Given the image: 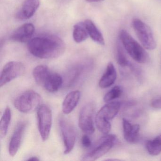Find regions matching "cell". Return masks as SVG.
Instances as JSON below:
<instances>
[{
    "label": "cell",
    "instance_id": "cell-1",
    "mask_svg": "<svg viewBox=\"0 0 161 161\" xmlns=\"http://www.w3.org/2000/svg\"><path fill=\"white\" fill-rule=\"evenodd\" d=\"M28 48L30 53L37 58L51 59L62 55L65 50L66 46L59 36L47 35L31 39L28 43Z\"/></svg>",
    "mask_w": 161,
    "mask_h": 161
},
{
    "label": "cell",
    "instance_id": "cell-2",
    "mask_svg": "<svg viewBox=\"0 0 161 161\" xmlns=\"http://www.w3.org/2000/svg\"><path fill=\"white\" fill-rule=\"evenodd\" d=\"M33 76L38 85L52 93L57 92L64 84V79L60 74L52 72L44 65L35 68Z\"/></svg>",
    "mask_w": 161,
    "mask_h": 161
},
{
    "label": "cell",
    "instance_id": "cell-3",
    "mask_svg": "<svg viewBox=\"0 0 161 161\" xmlns=\"http://www.w3.org/2000/svg\"><path fill=\"white\" fill-rule=\"evenodd\" d=\"M119 40L127 53L136 62L139 64H146L149 61V56L142 47L125 30L120 31Z\"/></svg>",
    "mask_w": 161,
    "mask_h": 161
},
{
    "label": "cell",
    "instance_id": "cell-4",
    "mask_svg": "<svg viewBox=\"0 0 161 161\" xmlns=\"http://www.w3.org/2000/svg\"><path fill=\"white\" fill-rule=\"evenodd\" d=\"M121 103L110 102L102 107L96 115L95 121L97 128L103 134H107L111 130L110 121L117 115L121 107Z\"/></svg>",
    "mask_w": 161,
    "mask_h": 161
},
{
    "label": "cell",
    "instance_id": "cell-5",
    "mask_svg": "<svg viewBox=\"0 0 161 161\" xmlns=\"http://www.w3.org/2000/svg\"><path fill=\"white\" fill-rule=\"evenodd\" d=\"M116 141L114 135L104 134L95 144L90 147L89 151L82 157L83 161H95L105 155L114 147Z\"/></svg>",
    "mask_w": 161,
    "mask_h": 161
},
{
    "label": "cell",
    "instance_id": "cell-6",
    "mask_svg": "<svg viewBox=\"0 0 161 161\" xmlns=\"http://www.w3.org/2000/svg\"><path fill=\"white\" fill-rule=\"evenodd\" d=\"M42 102V98L38 93L29 90L19 96L14 102L15 107L21 113L30 114L37 110Z\"/></svg>",
    "mask_w": 161,
    "mask_h": 161
},
{
    "label": "cell",
    "instance_id": "cell-7",
    "mask_svg": "<svg viewBox=\"0 0 161 161\" xmlns=\"http://www.w3.org/2000/svg\"><path fill=\"white\" fill-rule=\"evenodd\" d=\"M132 25L143 47L149 50L154 49L156 47V41L149 26L139 19H134Z\"/></svg>",
    "mask_w": 161,
    "mask_h": 161
},
{
    "label": "cell",
    "instance_id": "cell-8",
    "mask_svg": "<svg viewBox=\"0 0 161 161\" xmlns=\"http://www.w3.org/2000/svg\"><path fill=\"white\" fill-rule=\"evenodd\" d=\"M58 121L64 146V153L68 154L71 152L75 146L76 131L71 122L65 117L60 116Z\"/></svg>",
    "mask_w": 161,
    "mask_h": 161
},
{
    "label": "cell",
    "instance_id": "cell-9",
    "mask_svg": "<svg viewBox=\"0 0 161 161\" xmlns=\"http://www.w3.org/2000/svg\"><path fill=\"white\" fill-rule=\"evenodd\" d=\"M38 130L42 140H47L50 134L52 125V112L46 105H40L37 109Z\"/></svg>",
    "mask_w": 161,
    "mask_h": 161
},
{
    "label": "cell",
    "instance_id": "cell-10",
    "mask_svg": "<svg viewBox=\"0 0 161 161\" xmlns=\"http://www.w3.org/2000/svg\"><path fill=\"white\" fill-rule=\"evenodd\" d=\"M25 71L24 65L21 62L11 61L7 63L3 69L0 79V86L10 82L11 81L20 77Z\"/></svg>",
    "mask_w": 161,
    "mask_h": 161
},
{
    "label": "cell",
    "instance_id": "cell-11",
    "mask_svg": "<svg viewBox=\"0 0 161 161\" xmlns=\"http://www.w3.org/2000/svg\"><path fill=\"white\" fill-rule=\"evenodd\" d=\"M95 105L92 103H87L83 106L80 111L79 117V126L83 132L86 134L94 133V117Z\"/></svg>",
    "mask_w": 161,
    "mask_h": 161
},
{
    "label": "cell",
    "instance_id": "cell-12",
    "mask_svg": "<svg viewBox=\"0 0 161 161\" xmlns=\"http://www.w3.org/2000/svg\"><path fill=\"white\" fill-rule=\"evenodd\" d=\"M91 62H80L73 65L67 70L64 83L67 87H70L78 81L80 78L91 67Z\"/></svg>",
    "mask_w": 161,
    "mask_h": 161
},
{
    "label": "cell",
    "instance_id": "cell-13",
    "mask_svg": "<svg viewBox=\"0 0 161 161\" xmlns=\"http://www.w3.org/2000/svg\"><path fill=\"white\" fill-rule=\"evenodd\" d=\"M26 127V122L21 121L18 124L14 131L9 145V154L12 157L16 154L19 149Z\"/></svg>",
    "mask_w": 161,
    "mask_h": 161
},
{
    "label": "cell",
    "instance_id": "cell-14",
    "mask_svg": "<svg viewBox=\"0 0 161 161\" xmlns=\"http://www.w3.org/2000/svg\"><path fill=\"white\" fill-rule=\"evenodd\" d=\"M35 31V28L32 23H25L18 28L11 35V40L19 43L29 42Z\"/></svg>",
    "mask_w": 161,
    "mask_h": 161
},
{
    "label": "cell",
    "instance_id": "cell-15",
    "mask_svg": "<svg viewBox=\"0 0 161 161\" xmlns=\"http://www.w3.org/2000/svg\"><path fill=\"white\" fill-rule=\"evenodd\" d=\"M39 0H25L16 14L19 20H27L33 16L40 6Z\"/></svg>",
    "mask_w": 161,
    "mask_h": 161
},
{
    "label": "cell",
    "instance_id": "cell-16",
    "mask_svg": "<svg viewBox=\"0 0 161 161\" xmlns=\"http://www.w3.org/2000/svg\"><path fill=\"white\" fill-rule=\"evenodd\" d=\"M81 97L80 91L74 90L71 91L66 96L62 105V110L65 114L71 113L77 107Z\"/></svg>",
    "mask_w": 161,
    "mask_h": 161
},
{
    "label": "cell",
    "instance_id": "cell-17",
    "mask_svg": "<svg viewBox=\"0 0 161 161\" xmlns=\"http://www.w3.org/2000/svg\"><path fill=\"white\" fill-rule=\"evenodd\" d=\"M122 125L124 139L126 141L130 143L137 142L139 136L140 126L138 124L132 125L125 119H122Z\"/></svg>",
    "mask_w": 161,
    "mask_h": 161
},
{
    "label": "cell",
    "instance_id": "cell-18",
    "mask_svg": "<svg viewBox=\"0 0 161 161\" xmlns=\"http://www.w3.org/2000/svg\"><path fill=\"white\" fill-rule=\"evenodd\" d=\"M116 78L117 72L114 66L113 63H109L100 80L99 86L102 88H108L114 83Z\"/></svg>",
    "mask_w": 161,
    "mask_h": 161
},
{
    "label": "cell",
    "instance_id": "cell-19",
    "mask_svg": "<svg viewBox=\"0 0 161 161\" xmlns=\"http://www.w3.org/2000/svg\"><path fill=\"white\" fill-rule=\"evenodd\" d=\"M84 23L89 37L97 44L104 46L105 45L104 37L95 23L90 19L85 20Z\"/></svg>",
    "mask_w": 161,
    "mask_h": 161
},
{
    "label": "cell",
    "instance_id": "cell-20",
    "mask_svg": "<svg viewBox=\"0 0 161 161\" xmlns=\"http://www.w3.org/2000/svg\"><path fill=\"white\" fill-rule=\"evenodd\" d=\"M89 37L84 22H80L73 27V38L77 43H80L85 41Z\"/></svg>",
    "mask_w": 161,
    "mask_h": 161
},
{
    "label": "cell",
    "instance_id": "cell-21",
    "mask_svg": "<svg viewBox=\"0 0 161 161\" xmlns=\"http://www.w3.org/2000/svg\"><path fill=\"white\" fill-rule=\"evenodd\" d=\"M11 117L12 114L11 109L10 107L7 106L4 110L0 121V137L1 139L4 138L7 134L11 122Z\"/></svg>",
    "mask_w": 161,
    "mask_h": 161
},
{
    "label": "cell",
    "instance_id": "cell-22",
    "mask_svg": "<svg viewBox=\"0 0 161 161\" xmlns=\"http://www.w3.org/2000/svg\"><path fill=\"white\" fill-rule=\"evenodd\" d=\"M146 148L149 154L156 156L161 153V134L146 143Z\"/></svg>",
    "mask_w": 161,
    "mask_h": 161
},
{
    "label": "cell",
    "instance_id": "cell-23",
    "mask_svg": "<svg viewBox=\"0 0 161 161\" xmlns=\"http://www.w3.org/2000/svg\"><path fill=\"white\" fill-rule=\"evenodd\" d=\"M125 49L122 46L120 40H119L117 43L116 53V57L118 64L122 67L129 66L131 62H130L127 58L125 52Z\"/></svg>",
    "mask_w": 161,
    "mask_h": 161
},
{
    "label": "cell",
    "instance_id": "cell-24",
    "mask_svg": "<svg viewBox=\"0 0 161 161\" xmlns=\"http://www.w3.org/2000/svg\"><path fill=\"white\" fill-rule=\"evenodd\" d=\"M122 89L120 88V86H114L111 90L105 94L103 97V100L105 102H110L119 97L122 94Z\"/></svg>",
    "mask_w": 161,
    "mask_h": 161
},
{
    "label": "cell",
    "instance_id": "cell-25",
    "mask_svg": "<svg viewBox=\"0 0 161 161\" xmlns=\"http://www.w3.org/2000/svg\"><path fill=\"white\" fill-rule=\"evenodd\" d=\"M81 144L84 148H90L92 146L91 139L86 134L82 137Z\"/></svg>",
    "mask_w": 161,
    "mask_h": 161
},
{
    "label": "cell",
    "instance_id": "cell-26",
    "mask_svg": "<svg viewBox=\"0 0 161 161\" xmlns=\"http://www.w3.org/2000/svg\"><path fill=\"white\" fill-rule=\"evenodd\" d=\"M152 107L156 109H161V98H156L152 101L151 103Z\"/></svg>",
    "mask_w": 161,
    "mask_h": 161
},
{
    "label": "cell",
    "instance_id": "cell-27",
    "mask_svg": "<svg viewBox=\"0 0 161 161\" xmlns=\"http://www.w3.org/2000/svg\"><path fill=\"white\" fill-rule=\"evenodd\" d=\"M27 160H28V161H39V159H38L37 157L33 156V157H30V158Z\"/></svg>",
    "mask_w": 161,
    "mask_h": 161
},
{
    "label": "cell",
    "instance_id": "cell-28",
    "mask_svg": "<svg viewBox=\"0 0 161 161\" xmlns=\"http://www.w3.org/2000/svg\"><path fill=\"white\" fill-rule=\"evenodd\" d=\"M86 1L88 3H97L103 1H104V0H86Z\"/></svg>",
    "mask_w": 161,
    "mask_h": 161
}]
</instances>
